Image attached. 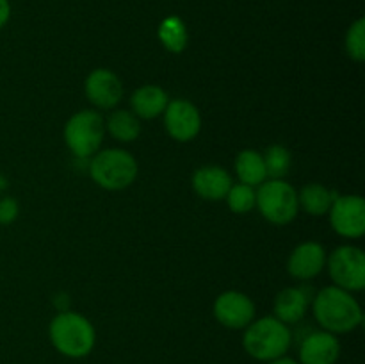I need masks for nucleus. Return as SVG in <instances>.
Returning <instances> with one entry per match:
<instances>
[{"label":"nucleus","mask_w":365,"mask_h":364,"mask_svg":"<svg viewBox=\"0 0 365 364\" xmlns=\"http://www.w3.org/2000/svg\"><path fill=\"white\" fill-rule=\"evenodd\" d=\"M314 318L321 325V330L331 334H348L360 327L364 321L362 307L353 293L337 285L323 288L312 303Z\"/></svg>","instance_id":"nucleus-1"},{"label":"nucleus","mask_w":365,"mask_h":364,"mask_svg":"<svg viewBox=\"0 0 365 364\" xmlns=\"http://www.w3.org/2000/svg\"><path fill=\"white\" fill-rule=\"evenodd\" d=\"M50 341L53 348L70 359H82L93 352L96 332L91 321L78 313L61 310L48 327Z\"/></svg>","instance_id":"nucleus-2"},{"label":"nucleus","mask_w":365,"mask_h":364,"mask_svg":"<svg viewBox=\"0 0 365 364\" xmlns=\"http://www.w3.org/2000/svg\"><path fill=\"white\" fill-rule=\"evenodd\" d=\"M291 345V328L274 316L253 320L245 328V335H242V346L246 353L260 363L280 359L289 352Z\"/></svg>","instance_id":"nucleus-3"},{"label":"nucleus","mask_w":365,"mask_h":364,"mask_svg":"<svg viewBox=\"0 0 365 364\" xmlns=\"http://www.w3.org/2000/svg\"><path fill=\"white\" fill-rule=\"evenodd\" d=\"M138 161L123 148L98 150L89 157V175L100 188L107 191H121L138 178Z\"/></svg>","instance_id":"nucleus-4"},{"label":"nucleus","mask_w":365,"mask_h":364,"mask_svg":"<svg viewBox=\"0 0 365 364\" xmlns=\"http://www.w3.org/2000/svg\"><path fill=\"white\" fill-rule=\"evenodd\" d=\"M255 193V206L269 223L287 225L298 216V191L284 178H266Z\"/></svg>","instance_id":"nucleus-5"},{"label":"nucleus","mask_w":365,"mask_h":364,"mask_svg":"<svg viewBox=\"0 0 365 364\" xmlns=\"http://www.w3.org/2000/svg\"><path fill=\"white\" fill-rule=\"evenodd\" d=\"M106 136V121L98 111L75 113L64 125V141L75 157L89 159L100 150Z\"/></svg>","instance_id":"nucleus-6"},{"label":"nucleus","mask_w":365,"mask_h":364,"mask_svg":"<svg viewBox=\"0 0 365 364\" xmlns=\"http://www.w3.org/2000/svg\"><path fill=\"white\" fill-rule=\"evenodd\" d=\"M327 264L334 285L349 293L365 288V256L359 246H339L327 256Z\"/></svg>","instance_id":"nucleus-7"},{"label":"nucleus","mask_w":365,"mask_h":364,"mask_svg":"<svg viewBox=\"0 0 365 364\" xmlns=\"http://www.w3.org/2000/svg\"><path fill=\"white\" fill-rule=\"evenodd\" d=\"M331 228L342 238H362L365 232V200L360 195H342L330 207Z\"/></svg>","instance_id":"nucleus-8"},{"label":"nucleus","mask_w":365,"mask_h":364,"mask_svg":"<svg viewBox=\"0 0 365 364\" xmlns=\"http://www.w3.org/2000/svg\"><path fill=\"white\" fill-rule=\"evenodd\" d=\"M163 114L166 132L175 141H192L202 131V114L198 107L189 100H171Z\"/></svg>","instance_id":"nucleus-9"},{"label":"nucleus","mask_w":365,"mask_h":364,"mask_svg":"<svg viewBox=\"0 0 365 364\" xmlns=\"http://www.w3.org/2000/svg\"><path fill=\"white\" fill-rule=\"evenodd\" d=\"M255 303L241 291H225L214 302V316L223 327L245 330L255 320Z\"/></svg>","instance_id":"nucleus-10"},{"label":"nucleus","mask_w":365,"mask_h":364,"mask_svg":"<svg viewBox=\"0 0 365 364\" xmlns=\"http://www.w3.org/2000/svg\"><path fill=\"white\" fill-rule=\"evenodd\" d=\"M84 91L89 102L98 109H114L123 98V84L114 71L96 68L88 75Z\"/></svg>","instance_id":"nucleus-11"},{"label":"nucleus","mask_w":365,"mask_h":364,"mask_svg":"<svg viewBox=\"0 0 365 364\" xmlns=\"http://www.w3.org/2000/svg\"><path fill=\"white\" fill-rule=\"evenodd\" d=\"M327 266V250L316 241H305L296 246L287 261V271L298 280L317 277Z\"/></svg>","instance_id":"nucleus-12"},{"label":"nucleus","mask_w":365,"mask_h":364,"mask_svg":"<svg viewBox=\"0 0 365 364\" xmlns=\"http://www.w3.org/2000/svg\"><path fill=\"white\" fill-rule=\"evenodd\" d=\"M339 357L341 343L331 332H310L299 345V364H335Z\"/></svg>","instance_id":"nucleus-13"},{"label":"nucleus","mask_w":365,"mask_h":364,"mask_svg":"<svg viewBox=\"0 0 365 364\" xmlns=\"http://www.w3.org/2000/svg\"><path fill=\"white\" fill-rule=\"evenodd\" d=\"M232 177L221 166H202L192 175V189L203 200H225L228 189L232 188Z\"/></svg>","instance_id":"nucleus-14"},{"label":"nucleus","mask_w":365,"mask_h":364,"mask_svg":"<svg viewBox=\"0 0 365 364\" xmlns=\"http://www.w3.org/2000/svg\"><path fill=\"white\" fill-rule=\"evenodd\" d=\"M170 103V96L164 91L160 86L146 84L135 89L130 96V107L132 113L139 118V120H153V118L160 116Z\"/></svg>","instance_id":"nucleus-15"},{"label":"nucleus","mask_w":365,"mask_h":364,"mask_svg":"<svg viewBox=\"0 0 365 364\" xmlns=\"http://www.w3.org/2000/svg\"><path fill=\"white\" fill-rule=\"evenodd\" d=\"M274 318L285 325H294L305 318L309 309V296L302 288H287L274 298Z\"/></svg>","instance_id":"nucleus-16"},{"label":"nucleus","mask_w":365,"mask_h":364,"mask_svg":"<svg viewBox=\"0 0 365 364\" xmlns=\"http://www.w3.org/2000/svg\"><path fill=\"white\" fill-rule=\"evenodd\" d=\"M235 173H237L241 184L252 186V188L262 184L267 178L262 153L252 148L239 152L237 157H235Z\"/></svg>","instance_id":"nucleus-17"},{"label":"nucleus","mask_w":365,"mask_h":364,"mask_svg":"<svg viewBox=\"0 0 365 364\" xmlns=\"http://www.w3.org/2000/svg\"><path fill=\"white\" fill-rule=\"evenodd\" d=\"M337 196V193L328 189L327 186L314 182V184H307L298 193V202L305 213L312 214V216H324L330 213L331 203Z\"/></svg>","instance_id":"nucleus-18"},{"label":"nucleus","mask_w":365,"mask_h":364,"mask_svg":"<svg viewBox=\"0 0 365 364\" xmlns=\"http://www.w3.org/2000/svg\"><path fill=\"white\" fill-rule=\"evenodd\" d=\"M106 131L116 141L132 143L141 134V121L132 111L114 109L106 121Z\"/></svg>","instance_id":"nucleus-19"},{"label":"nucleus","mask_w":365,"mask_h":364,"mask_svg":"<svg viewBox=\"0 0 365 364\" xmlns=\"http://www.w3.org/2000/svg\"><path fill=\"white\" fill-rule=\"evenodd\" d=\"M159 39L166 50L173 54L184 52L187 46L189 34L184 20L178 16H168L159 25Z\"/></svg>","instance_id":"nucleus-20"},{"label":"nucleus","mask_w":365,"mask_h":364,"mask_svg":"<svg viewBox=\"0 0 365 364\" xmlns=\"http://www.w3.org/2000/svg\"><path fill=\"white\" fill-rule=\"evenodd\" d=\"M262 157L264 164H266V173L269 178H284L289 173L292 157L285 146L271 145Z\"/></svg>","instance_id":"nucleus-21"},{"label":"nucleus","mask_w":365,"mask_h":364,"mask_svg":"<svg viewBox=\"0 0 365 364\" xmlns=\"http://www.w3.org/2000/svg\"><path fill=\"white\" fill-rule=\"evenodd\" d=\"M225 200H227L232 213L246 214L255 207V200H257L255 188L241 184V182H239V184H232V188L228 189Z\"/></svg>","instance_id":"nucleus-22"},{"label":"nucleus","mask_w":365,"mask_h":364,"mask_svg":"<svg viewBox=\"0 0 365 364\" xmlns=\"http://www.w3.org/2000/svg\"><path fill=\"white\" fill-rule=\"evenodd\" d=\"M346 52L356 63L365 61V20L359 18L351 24V27L346 32Z\"/></svg>","instance_id":"nucleus-23"},{"label":"nucleus","mask_w":365,"mask_h":364,"mask_svg":"<svg viewBox=\"0 0 365 364\" xmlns=\"http://www.w3.org/2000/svg\"><path fill=\"white\" fill-rule=\"evenodd\" d=\"M18 202L11 196L0 198V225H11L18 218Z\"/></svg>","instance_id":"nucleus-24"},{"label":"nucleus","mask_w":365,"mask_h":364,"mask_svg":"<svg viewBox=\"0 0 365 364\" xmlns=\"http://www.w3.org/2000/svg\"><path fill=\"white\" fill-rule=\"evenodd\" d=\"M11 18V4L9 0H0V29L6 27Z\"/></svg>","instance_id":"nucleus-25"},{"label":"nucleus","mask_w":365,"mask_h":364,"mask_svg":"<svg viewBox=\"0 0 365 364\" xmlns=\"http://www.w3.org/2000/svg\"><path fill=\"white\" fill-rule=\"evenodd\" d=\"M266 364H299V363H298V360L291 359V357L284 355V357H280V359H274V360H269V363H266Z\"/></svg>","instance_id":"nucleus-26"}]
</instances>
